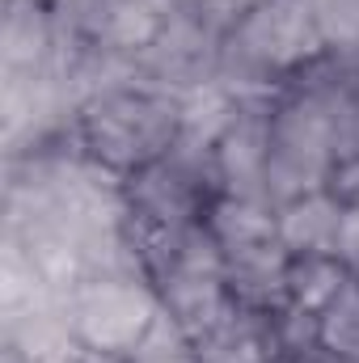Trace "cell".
<instances>
[{
  "mask_svg": "<svg viewBox=\"0 0 359 363\" xmlns=\"http://www.w3.org/2000/svg\"><path fill=\"white\" fill-rule=\"evenodd\" d=\"M326 55L313 0H263L228 34L220 51V85L245 106H270L279 89Z\"/></svg>",
  "mask_w": 359,
  "mask_h": 363,
  "instance_id": "obj_1",
  "label": "cell"
},
{
  "mask_svg": "<svg viewBox=\"0 0 359 363\" xmlns=\"http://www.w3.org/2000/svg\"><path fill=\"white\" fill-rule=\"evenodd\" d=\"M81 148L101 169L131 178L136 169L161 161L182 135V110L178 97L157 93L148 85H127V89L101 93L81 106L77 118Z\"/></svg>",
  "mask_w": 359,
  "mask_h": 363,
  "instance_id": "obj_2",
  "label": "cell"
},
{
  "mask_svg": "<svg viewBox=\"0 0 359 363\" xmlns=\"http://www.w3.org/2000/svg\"><path fill=\"white\" fill-rule=\"evenodd\" d=\"M338 169L330 114L321 97L304 85H283L270 110V165H267V203L279 211L283 203L326 190Z\"/></svg>",
  "mask_w": 359,
  "mask_h": 363,
  "instance_id": "obj_3",
  "label": "cell"
},
{
  "mask_svg": "<svg viewBox=\"0 0 359 363\" xmlns=\"http://www.w3.org/2000/svg\"><path fill=\"white\" fill-rule=\"evenodd\" d=\"M224 26H216L203 9H182L161 21L153 43L136 55L140 85L170 97L203 89L220 77V51H224Z\"/></svg>",
  "mask_w": 359,
  "mask_h": 363,
  "instance_id": "obj_4",
  "label": "cell"
},
{
  "mask_svg": "<svg viewBox=\"0 0 359 363\" xmlns=\"http://www.w3.org/2000/svg\"><path fill=\"white\" fill-rule=\"evenodd\" d=\"M68 313L77 338L89 351L127 359L157 321L161 300L148 279H89L68 291Z\"/></svg>",
  "mask_w": 359,
  "mask_h": 363,
  "instance_id": "obj_5",
  "label": "cell"
},
{
  "mask_svg": "<svg viewBox=\"0 0 359 363\" xmlns=\"http://www.w3.org/2000/svg\"><path fill=\"white\" fill-rule=\"evenodd\" d=\"M270 106H241L233 127L216 144L220 186L233 199L267 203V165H270Z\"/></svg>",
  "mask_w": 359,
  "mask_h": 363,
  "instance_id": "obj_6",
  "label": "cell"
},
{
  "mask_svg": "<svg viewBox=\"0 0 359 363\" xmlns=\"http://www.w3.org/2000/svg\"><path fill=\"white\" fill-rule=\"evenodd\" d=\"M60 55L51 0H4L0 77H51Z\"/></svg>",
  "mask_w": 359,
  "mask_h": 363,
  "instance_id": "obj_7",
  "label": "cell"
},
{
  "mask_svg": "<svg viewBox=\"0 0 359 363\" xmlns=\"http://www.w3.org/2000/svg\"><path fill=\"white\" fill-rule=\"evenodd\" d=\"M220 258H224L228 296L241 308L270 317L287 304V262H292V254L283 250V241L254 245V250H233V254H220Z\"/></svg>",
  "mask_w": 359,
  "mask_h": 363,
  "instance_id": "obj_8",
  "label": "cell"
},
{
  "mask_svg": "<svg viewBox=\"0 0 359 363\" xmlns=\"http://www.w3.org/2000/svg\"><path fill=\"white\" fill-rule=\"evenodd\" d=\"M343 211H347V203L330 186L283 203L275 211L279 216V241H283V250L287 254H334L338 228H343Z\"/></svg>",
  "mask_w": 359,
  "mask_h": 363,
  "instance_id": "obj_9",
  "label": "cell"
},
{
  "mask_svg": "<svg viewBox=\"0 0 359 363\" xmlns=\"http://www.w3.org/2000/svg\"><path fill=\"white\" fill-rule=\"evenodd\" d=\"M199 363H275V338H270V317L250 313L233 300V308L194 338Z\"/></svg>",
  "mask_w": 359,
  "mask_h": 363,
  "instance_id": "obj_10",
  "label": "cell"
},
{
  "mask_svg": "<svg viewBox=\"0 0 359 363\" xmlns=\"http://www.w3.org/2000/svg\"><path fill=\"white\" fill-rule=\"evenodd\" d=\"M207 233L216 237L220 254L233 250H254V245H275L279 241V216L270 203H254V199H233L220 194L207 207Z\"/></svg>",
  "mask_w": 359,
  "mask_h": 363,
  "instance_id": "obj_11",
  "label": "cell"
},
{
  "mask_svg": "<svg viewBox=\"0 0 359 363\" xmlns=\"http://www.w3.org/2000/svg\"><path fill=\"white\" fill-rule=\"evenodd\" d=\"M351 267L334 254H292L287 262V304L321 313L351 279Z\"/></svg>",
  "mask_w": 359,
  "mask_h": 363,
  "instance_id": "obj_12",
  "label": "cell"
},
{
  "mask_svg": "<svg viewBox=\"0 0 359 363\" xmlns=\"http://www.w3.org/2000/svg\"><path fill=\"white\" fill-rule=\"evenodd\" d=\"M245 101H237L233 93L224 89L220 81L203 85V89L178 97V110H182V135L178 140H194V144H220V135L233 127V118L241 114Z\"/></svg>",
  "mask_w": 359,
  "mask_h": 363,
  "instance_id": "obj_13",
  "label": "cell"
},
{
  "mask_svg": "<svg viewBox=\"0 0 359 363\" xmlns=\"http://www.w3.org/2000/svg\"><path fill=\"white\" fill-rule=\"evenodd\" d=\"M321 347L343 363H359V274L321 308Z\"/></svg>",
  "mask_w": 359,
  "mask_h": 363,
  "instance_id": "obj_14",
  "label": "cell"
},
{
  "mask_svg": "<svg viewBox=\"0 0 359 363\" xmlns=\"http://www.w3.org/2000/svg\"><path fill=\"white\" fill-rule=\"evenodd\" d=\"M127 363H199V351H194V338L161 308L157 321L148 325V334L127 355Z\"/></svg>",
  "mask_w": 359,
  "mask_h": 363,
  "instance_id": "obj_15",
  "label": "cell"
},
{
  "mask_svg": "<svg viewBox=\"0 0 359 363\" xmlns=\"http://www.w3.org/2000/svg\"><path fill=\"white\" fill-rule=\"evenodd\" d=\"M313 13L326 51L359 64V0H313Z\"/></svg>",
  "mask_w": 359,
  "mask_h": 363,
  "instance_id": "obj_16",
  "label": "cell"
},
{
  "mask_svg": "<svg viewBox=\"0 0 359 363\" xmlns=\"http://www.w3.org/2000/svg\"><path fill=\"white\" fill-rule=\"evenodd\" d=\"M334 258H343L359 274V203H347V211H343V228H338Z\"/></svg>",
  "mask_w": 359,
  "mask_h": 363,
  "instance_id": "obj_17",
  "label": "cell"
},
{
  "mask_svg": "<svg viewBox=\"0 0 359 363\" xmlns=\"http://www.w3.org/2000/svg\"><path fill=\"white\" fill-rule=\"evenodd\" d=\"M258 4H263V0H199L194 9H203V13H207L216 26L233 30V26H237V21L250 13V9H258Z\"/></svg>",
  "mask_w": 359,
  "mask_h": 363,
  "instance_id": "obj_18",
  "label": "cell"
},
{
  "mask_svg": "<svg viewBox=\"0 0 359 363\" xmlns=\"http://www.w3.org/2000/svg\"><path fill=\"white\" fill-rule=\"evenodd\" d=\"M330 190L343 199V203H359V157L355 161H343L330 178Z\"/></svg>",
  "mask_w": 359,
  "mask_h": 363,
  "instance_id": "obj_19",
  "label": "cell"
},
{
  "mask_svg": "<svg viewBox=\"0 0 359 363\" xmlns=\"http://www.w3.org/2000/svg\"><path fill=\"white\" fill-rule=\"evenodd\" d=\"M148 4H153L157 13H165V17H170V13H182V9H194L199 0H148Z\"/></svg>",
  "mask_w": 359,
  "mask_h": 363,
  "instance_id": "obj_20",
  "label": "cell"
},
{
  "mask_svg": "<svg viewBox=\"0 0 359 363\" xmlns=\"http://www.w3.org/2000/svg\"><path fill=\"white\" fill-rule=\"evenodd\" d=\"M4 363H17V359H4Z\"/></svg>",
  "mask_w": 359,
  "mask_h": 363,
  "instance_id": "obj_21",
  "label": "cell"
}]
</instances>
